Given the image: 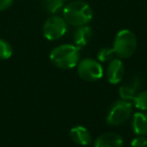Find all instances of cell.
I'll return each instance as SVG.
<instances>
[{
  "label": "cell",
  "mask_w": 147,
  "mask_h": 147,
  "mask_svg": "<svg viewBox=\"0 0 147 147\" xmlns=\"http://www.w3.org/2000/svg\"><path fill=\"white\" fill-rule=\"evenodd\" d=\"M63 17L68 24L75 27L87 25L93 18V10L88 3L81 0L70 2L64 7Z\"/></svg>",
  "instance_id": "cell-1"
},
{
  "label": "cell",
  "mask_w": 147,
  "mask_h": 147,
  "mask_svg": "<svg viewBox=\"0 0 147 147\" xmlns=\"http://www.w3.org/2000/svg\"><path fill=\"white\" fill-rule=\"evenodd\" d=\"M80 48L75 44H63L57 46L49 53L51 63L61 69H72L80 61Z\"/></svg>",
  "instance_id": "cell-2"
},
{
  "label": "cell",
  "mask_w": 147,
  "mask_h": 147,
  "mask_svg": "<svg viewBox=\"0 0 147 147\" xmlns=\"http://www.w3.org/2000/svg\"><path fill=\"white\" fill-rule=\"evenodd\" d=\"M136 48L137 39L131 30L122 29L117 33L113 43V50L118 58H129L135 53Z\"/></svg>",
  "instance_id": "cell-3"
},
{
  "label": "cell",
  "mask_w": 147,
  "mask_h": 147,
  "mask_svg": "<svg viewBox=\"0 0 147 147\" xmlns=\"http://www.w3.org/2000/svg\"><path fill=\"white\" fill-rule=\"evenodd\" d=\"M132 113V103L129 100L121 99L115 101L110 107L106 121L112 126H119L125 123Z\"/></svg>",
  "instance_id": "cell-4"
},
{
  "label": "cell",
  "mask_w": 147,
  "mask_h": 147,
  "mask_svg": "<svg viewBox=\"0 0 147 147\" xmlns=\"http://www.w3.org/2000/svg\"><path fill=\"white\" fill-rule=\"evenodd\" d=\"M78 74L82 79L89 82L97 81L103 77V67L100 62L92 58H84L78 63Z\"/></svg>",
  "instance_id": "cell-5"
},
{
  "label": "cell",
  "mask_w": 147,
  "mask_h": 147,
  "mask_svg": "<svg viewBox=\"0 0 147 147\" xmlns=\"http://www.w3.org/2000/svg\"><path fill=\"white\" fill-rule=\"evenodd\" d=\"M68 23L64 17L59 16H51L45 20L42 27V32L47 40H57L62 38L67 33Z\"/></svg>",
  "instance_id": "cell-6"
},
{
  "label": "cell",
  "mask_w": 147,
  "mask_h": 147,
  "mask_svg": "<svg viewBox=\"0 0 147 147\" xmlns=\"http://www.w3.org/2000/svg\"><path fill=\"white\" fill-rule=\"evenodd\" d=\"M125 74L123 62L120 58H113L107 67V78L111 84H118L123 80Z\"/></svg>",
  "instance_id": "cell-7"
},
{
  "label": "cell",
  "mask_w": 147,
  "mask_h": 147,
  "mask_svg": "<svg viewBox=\"0 0 147 147\" xmlns=\"http://www.w3.org/2000/svg\"><path fill=\"white\" fill-rule=\"evenodd\" d=\"M142 79L139 76H134L129 79L124 85H122L119 89V94L122 99L126 100H133L135 95L138 93V90L141 87Z\"/></svg>",
  "instance_id": "cell-8"
},
{
  "label": "cell",
  "mask_w": 147,
  "mask_h": 147,
  "mask_svg": "<svg viewBox=\"0 0 147 147\" xmlns=\"http://www.w3.org/2000/svg\"><path fill=\"white\" fill-rule=\"evenodd\" d=\"M123 139L120 135L113 132L104 133L96 139L94 147H122Z\"/></svg>",
  "instance_id": "cell-9"
},
{
  "label": "cell",
  "mask_w": 147,
  "mask_h": 147,
  "mask_svg": "<svg viewBox=\"0 0 147 147\" xmlns=\"http://www.w3.org/2000/svg\"><path fill=\"white\" fill-rule=\"evenodd\" d=\"M70 136L75 143L79 145H89L92 141V137L89 130L83 126H76L72 128L70 131Z\"/></svg>",
  "instance_id": "cell-10"
},
{
  "label": "cell",
  "mask_w": 147,
  "mask_h": 147,
  "mask_svg": "<svg viewBox=\"0 0 147 147\" xmlns=\"http://www.w3.org/2000/svg\"><path fill=\"white\" fill-rule=\"evenodd\" d=\"M91 37H92V29H91V27H89L87 25H83L79 26L77 28V30L74 32L73 40L75 45L81 49L83 47L87 46Z\"/></svg>",
  "instance_id": "cell-11"
},
{
  "label": "cell",
  "mask_w": 147,
  "mask_h": 147,
  "mask_svg": "<svg viewBox=\"0 0 147 147\" xmlns=\"http://www.w3.org/2000/svg\"><path fill=\"white\" fill-rule=\"evenodd\" d=\"M132 127L137 135L147 134V113L137 112L134 114L132 120Z\"/></svg>",
  "instance_id": "cell-12"
},
{
  "label": "cell",
  "mask_w": 147,
  "mask_h": 147,
  "mask_svg": "<svg viewBox=\"0 0 147 147\" xmlns=\"http://www.w3.org/2000/svg\"><path fill=\"white\" fill-rule=\"evenodd\" d=\"M65 0H42V7L46 12L55 14L64 7Z\"/></svg>",
  "instance_id": "cell-13"
},
{
  "label": "cell",
  "mask_w": 147,
  "mask_h": 147,
  "mask_svg": "<svg viewBox=\"0 0 147 147\" xmlns=\"http://www.w3.org/2000/svg\"><path fill=\"white\" fill-rule=\"evenodd\" d=\"M133 102L136 108L140 110H147V90L137 93L133 98Z\"/></svg>",
  "instance_id": "cell-14"
},
{
  "label": "cell",
  "mask_w": 147,
  "mask_h": 147,
  "mask_svg": "<svg viewBox=\"0 0 147 147\" xmlns=\"http://www.w3.org/2000/svg\"><path fill=\"white\" fill-rule=\"evenodd\" d=\"M114 55H115V52H114L113 48L105 47L97 53V58L101 62H110L114 58Z\"/></svg>",
  "instance_id": "cell-15"
},
{
  "label": "cell",
  "mask_w": 147,
  "mask_h": 147,
  "mask_svg": "<svg viewBox=\"0 0 147 147\" xmlns=\"http://www.w3.org/2000/svg\"><path fill=\"white\" fill-rule=\"evenodd\" d=\"M12 55V47L8 42L0 39V59H8Z\"/></svg>",
  "instance_id": "cell-16"
},
{
  "label": "cell",
  "mask_w": 147,
  "mask_h": 147,
  "mask_svg": "<svg viewBox=\"0 0 147 147\" xmlns=\"http://www.w3.org/2000/svg\"><path fill=\"white\" fill-rule=\"evenodd\" d=\"M132 147H147V138L144 135H139L138 137L134 138L131 142Z\"/></svg>",
  "instance_id": "cell-17"
},
{
  "label": "cell",
  "mask_w": 147,
  "mask_h": 147,
  "mask_svg": "<svg viewBox=\"0 0 147 147\" xmlns=\"http://www.w3.org/2000/svg\"><path fill=\"white\" fill-rule=\"evenodd\" d=\"M13 3V0H0V11L7 9Z\"/></svg>",
  "instance_id": "cell-18"
},
{
  "label": "cell",
  "mask_w": 147,
  "mask_h": 147,
  "mask_svg": "<svg viewBox=\"0 0 147 147\" xmlns=\"http://www.w3.org/2000/svg\"><path fill=\"white\" fill-rule=\"evenodd\" d=\"M65 1H67V0H65Z\"/></svg>",
  "instance_id": "cell-19"
}]
</instances>
